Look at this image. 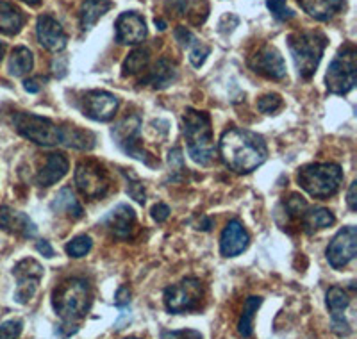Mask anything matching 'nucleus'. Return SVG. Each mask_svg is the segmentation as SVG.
Masks as SVG:
<instances>
[{
	"instance_id": "23",
	"label": "nucleus",
	"mask_w": 357,
	"mask_h": 339,
	"mask_svg": "<svg viewBox=\"0 0 357 339\" xmlns=\"http://www.w3.org/2000/svg\"><path fill=\"white\" fill-rule=\"evenodd\" d=\"M314 20L327 22L345 8V0H296Z\"/></svg>"
},
{
	"instance_id": "44",
	"label": "nucleus",
	"mask_w": 357,
	"mask_h": 339,
	"mask_svg": "<svg viewBox=\"0 0 357 339\" xmlns=\"http://www.w3.org/2000/svg\"><path fill=\"white\" fill-rule=\"evenodd\" d=\"M36 250L40 252L41 255H45L47 259L54 257V250H52V246H50V243L47 241V239H40L36 245Z\"/></svg>"
},
{
	"instance_id": "7",
	"label": "nucleus",
	"mask_w": 357,
	"mask_h": 339,
	"mask_svg": "<svg viewBox=\"0 0 357 339\" xmlns=\"http://www.w3.org/2000/svg\"><path fill=\"white\" fill-rule=\"evenodd\" d=\"M15 129L29 142L41 146H56L61 143V127L49 118L34 113H17L13 116Z\"/></svg>"
},
{
	"instance_id": "46",
	"label": "nucleus",
	"mask_w": 357,
	"mask_h": 339,
	"mask_svg": "<svg viewBox=\"0 0 357 339\" xmlns=\"http://www.w3.org/2000/svg\"><path fill=\"white\" fill-rule=\"evenodd\" d=\"M168 161H170V166L174 168L175 165L178 166L181 170H184V165H183V156H181V150L178 149H174L170 152V158H168Z\"/></svg>"
},
{
	"instance_id": "48",
	"label": "nucleus",
	"mask_w": 357,
	"mask_h": 339,
	"mask_svg": "<svg viewBox=\"0 0 357 339\" xmlns=\"http://www.w3.org/2000/svg\"><path fill=\"white\" fill-rule=\"evenodd\" d=\"M25 4H29V6H38L41 2V0H24Z\"/></svg>"
},
{
	"instance_id": "35",
	"label": "nucleus",
	"mask_w": 357,
	"mask_h": 339,
	"mask_svg": "<svg viewBox=\"0 0 357 339\" xmlns=\"http://www.w3.org/2000/svg\"><path fill=\"white\" fill-rule=\"evenodd\" d=\"M266 8L272 11L273 17L280 22H288L295 18V13L288 8L286 0H266Z\"/></svg>"
},
{
	"instance_id": "8",
	"label": "nucleus",
	"mask_w": 357,
	"mask_h": 339,
	"mask_svg": "<svg viewBox=\"0 0 357 339\" xmlns=\"http://www.w3.org/2000/svg\"><path fill=\"white\" fill-rule=\"evenodd\" d=\"M139 130H142V118L138 114H129L123 120H120L116 126L111 129V136H113L114 143H116L127 156L138 159V161L145 163L146 166L159 165V161H155L151 153L145 152V149L142 146V140H139Z\"/></svg>"
},
{
	"instance_id": "11",
	"label": "nucleus",
	"mask_w": 357,
	"mask_h": 339,
	"mask_svg": "<svg viewBox=\"0 0 357 339\" xmlns=\"http://www.w3.org/2000/svg\"><path fill=\"white\" fill-rule=\"evenodd\" d=\"M43 266L38 263L36 259H24L17 266L13 268V275L17 279V291H15V300L18 303H29L36 295L40 287L41 279H43Z\"/></svg>"
},
{
	"instance_id": "12",
	"label": "nucleus",
	"mask_w": 357,
	"mask_h": 339,
	"mask_svg": "<svg viewBox=\"0 0 357 339\" xmlns=\"http://www.w3.org/2000/svg\"><path fill=\"white\" fill-rule=\"evenodd\" d=\"M327 261L334 270H341L352 263L357 254V229L354 225L343 227L327 246Z\"/></svg>"
},
{
	"instance_id": "34",
	"label": "nucleus",
	"mask_w": 357,
	"mask_h": 339,
	"mask_svg": "<svg viewBox=\"0 0 357 339\" xmlns=\"http://www.w3.org/2000/svg\"><path fill=\"white\" fill-rule=\"evenodd\" d=\"M282 105H284V102L277 93H268L257 100V110L264 114H275L277 111L282 110Z\"/></svg>"
},
{
	"instance_id": "32",
	"label": "nucleus",
	"mask_w": 357,
	"mask_h": 339,
	"mask_svg": "<svg viewBox=\"0 0 357 339\" xmlns=\"http://www.w3.org/2000/svg\"><path fill=\"white\" fill-rule=\"evenodd\" d=\"M282 207H284V213H286V218L288 220H302V216L305 214V211L309 209L307 202L304 200V197L301 195H289L286 198L284 202H282Z\"/></svg>"
},
{
	"instance_id": "21",
	"label": "nucleus",
	"mask_w": 357,
	"mask_h": 339,
	"mask_svg": "<svg viewBox=\"0 0 357 339\" xmlns=\"http://www.w3.org/2000/svg\"><path fill=\"white\" fill-rule=\"evenodd\" d=\"M70 163L66 159L65 153L61 152H54L47 156L45 159V165L41 166L40 174H38L36 181L41 188H49L54 186L56 182L61 181L66 174H68Z\"/></svg>"
},
{
	"instance_id": "19",
	"label": "nucleus",
	"mask_w": 357,
	"mask_h": 339,
	"mask_svg": "<svg viewBox=\"0 0 357 339\" xmlns=\"http://www.w3.org/2000/svg\"><path fill=\"white\" fill-rule=\"evenodd\" d=\"M248 243H250V236H248L243 223L238 222V220H231L225 225L222 238H220V252H222L223 257H236V255L247 250Z\"/></svg>"
},
{
	"instance_id": "31",
	"label": "nucleus",
	"mask_w": 357,
	"mask_h": 339,
	"mask_svg": "<svg viewBox=\"0 0 357 339\" xmlns=\"http://www.w3.org/2000/svg\"><path fill=\"white\" fill-rule=\"evenodd\" d=\"M149 59H151L149 50L145 49L132 50V52L126 57V61H123V65H122L123 77L136 75V73H139L142 70H145L146 65H149Z\"/></svg>"
},
{
	"instance_id": "16",
	"label": "nucleus",
	"mask_w": 357,
	"mask_h": 339,
	"mask_svg": "<svg viewBox=\"0 0 357 339\" xmlns=\"http://www.w3.org/2000/svg\"><path fill=\"white\" fill-rule=\"evenodd\" d=\"M36 36L38 43L50 52H61L66 49L68 36L63 31L61 24L50 15H41L36 22Z\"/></svg>"
},
{
	"instance_id": "1",
	"label": "nucleus",
	"mask_w": 357,
	"mask_h": 339,
	"mask_svg": "<svg viewBox=\"0 0 357 339\" xmlns=\"http://www.w3.org/2000/svg\"><path fill=\"white\" fill-rule=\"evenodd\" d=\"M218 149L222 161L236 174H250L268 159L263 136L240 127L223 130Z\"/></svg>"
},
{
	"instance_id": "20",
	"label": "nucleus",
	"mask_w": 357,
	"mask_h": 339,
	"mask_svg": "<svg viewBox=\"0 0 357 339\" xmlns=\"http://www.w3.org/2000/svg\"><path fill=\"white\" fill-rule=\"evenodd\" d=\"M0 229L9 234L20 236V238H34L38 234V227L25 213L15 211L8 206H0Z\"/></svg>"
},
{
	"instance_id": "9",
	"label": "nucleus",
	"mask_w": 357,
	"mask_h": 339,
	"mask_svg": "<svg viewBox=\"0 0 357 339\" xmlns=\"http://www.w3.org/2000/svg\"><path fill=\"white\" fill-rule=\"evenodd\" d=\"M204 299V286L195 277H186L181 282L165 289V307L172 315L197 311Z\"/></svg>"
},
{
	"instance_id": "10",
	"label": "nucleus",
	"mask_w": 357,
	"mask_h": 339,
	"mask_svg": "<svg viewBox=\"0 0 357 339\" xmlns=\"http://www.w3.org/2000/svg\"><path fill=\"white\" fill-rule=\"evenodd\" d=\"M75 184L79 191L88 198L106 197L111 188L107 170L93 159L81 161L75 168Z\"/></svg>"
},
{
	"instance_id": "29",
	"label": "nucleus",
	"mask_w": 357,
	"mask_h": 339,
	"mask_svg": "<svg viewBox=\"0 0 357 339\" xmlns=\"http://www.w3.org/2000/svg\"><path fill=\"white\" fill-rule=\"evenodd\" d=\"M33 52H31L27 47H17V49L11 52V57H9L8 70L13 77H24L33 70Z\"/></svg>"
},
{
	"instance_id": "45",
	"label": "nucleus",
	"mask_w": 357,
	"mask_h": 339,
	"mask_svg": "<svg viewBox=\"0 0 357 339\" xmlns=\"http://www.w3.org/2000/svg\"><path fill=\"white\" fill-rule=\"evenodd\" d=\"M356 191H357V182L354 181L352 184H350V190H349V195H347V202H349V207L350 211H356L357 209V197H356Z\"/></svg>"
},
{
	"instance_id": "36",
	"label": "nucleus",
	"mask_w": 357,
	"mask_h": 339,
	"mask_svg": "<svg viewBox=\"0 0 357 339\" xmlns=\"http://www.w3.org/2000/svg\"><path fill=\"white\" fill-rule=\"evenodd\" d=\"M123 175H126L127 181H129V184H127V193H129L130 197L136 200V202L142 204L143 206L146 200V195H145V188H143L142 181H138V179H136V175L127 174V172H123Z\"/></svg>"
},
{
	"instance_id": "13",
	"label": "nucleus",
	"mask_w": 357,
	"mask_h": 339,
	"mask_svg": "<svg viewBox=\"0 0 357 339\" xmlns=\"http://www.w3.org/2000/svg\"><path fill=\"white\" fill-rule=\"evenodd\" d=\"M118 98L109 91L93 89L82 98V113L95 121H111L118 111Z\"/></svg>"
},
{
	"instance_id": "43",
	"label": "nucleus",
	"mask_w": 357,
	"mask_h": 339,
	"mask_svg": "<svg viewBox=\"0 0 357 339\" xmlns=\"http://www.w3.org/2000/svg\"><path fill=\"white\" fill-rule=\"evenodd\" d=\"M43 82L45 79H41V77H33V79H27V81L24 82V88L29 93H38V91H41V88H43Z\"/></svg>"
},
{
	"instance_id": "47",
	"label": "nucleus",
	"mask_w": 357,
	"mask_h": 339,
	"mask_svg": "<svg viewBox=\"0 0 357 339\" xmlns=\"http://www.w3.org/2000/svg\"><path fill=\"white\" fill-rule=\"evenodd\" d=\"M155 25H158L159 31H165V29H167V24H165L162 20H158V18H155Z\"/></svg>"
},
{
	"instance_id": "41",
	"label": "nucleus",
	"mask_w": 357,
	"mask_h": 339,
	"mask_svg": "<svg viewBox=\"0 0 357 339\" xmlns=\"http://www.w3.org/2000/svg\"><path fill=\"white\" fill-rule=\"evenodd\" d=\"M129 303H130V289L127 286H122L116 291V295H114V306L120 307V309H126Z\"/></svg>"
},
{
	"instance_id": "28",
	"label": "nucleus",
	"mask_w": 357,
	"mask_h": 339,
	"mask_svg": "<svg viewBox=\"0 0 357 339\" xmlns=\"http://www.w3.org/2000/svg\"><path fill=\"white\" fill-rule=\"evenodd\" d=\"M336 218L329 209H324V207H314V209H307L305 214L302 216V225L307 234H312L317 230L327 229V227L334 225Z\"/></svg>"
},
{
	"instance_id": "38",
	"label": "nucleus",
	"mask_w": 357,
	"mask_h": 339,
	"mask_svg": "<svg viewBox=\"0 0 357 339\" xmlns=\"http://www.w3.org/2000/svg\"><path fill=\"white\" fill-rule=\"evenodd\" d=\"M209 52H211V49H209L207 45H204L202 41L199 40L190 49V63L193 66H195V68H200V66H202L204 63H206V59H207V56H209Z\"/></svg>"
},
{
	"instance_id": "17",
	"label": "nucleus",
	"mask_w": 357,
	"mask_h": 339,
	"mask_svg": "<svg viewBox=\"0 0 357 339\" xmlns=\"http://www.w3.org/2000/svg\"><path fill=\"white\" fill-rule=\"evenodd\" d=\"M100 225L106 227L111 234L118 239H129L136 229V213L132 207L120 204L113 211L100 218Z\"/></svg>"
},
{
	"instance_id": "25",
	"label": "nucleus",
	"mask_w": 357,
	"mask_h": 339,
	"mask_svg": "<svg viewBox=\"0 0 357 339\" xmlns=\"http://www.w3.org/2000/svg\"><path fill=\"white\" fill-rule=\"evenodd\" d=\"M111 8H113L111 0H84L81 6V11H79L82 31H89Z\"/></svg>"
},
{
	"instance_id": "37",
	"label": "nucleus",
	"mask_w": 357,
	"mask_h": 339,
	"mask_svg": "<svg viewBox=\"0 0 357 339\" xmlns=\"http://www.w3.org/2000/svg\"><path fill=\"white\" fill-rule=\"evenodd\" d=\"M22 331H24L22 319H8V322L0 323V339H18Z\"/></svg>"
},
{
	"instance_id": "33",
	"label": "nucleus",
	"mask_w": 357,
	"mask_h": 339,
	"mask_svg": "<svg viewBox=\"0 0 357 339\" xmlns=\"http://www.w3.org/2000/svg\"><path fill=\"white\" fill-rule=\"evenodd\" d=\"M91 246H93L91 238H88V236H77V238H73L72 241L65 246V250L70 257L81 259V257H84L86 254H89Z\"/></svg>"
},
{
	"instance_id": "4",
	"label": "nucleus",
	"mask_w": 357,
	"mask_h": 339,
	"mask_svg": "<svg viewBox=\"0 0 357 339\" xmlns=\"http://www.w3.org/2000/svg\"><path fill=\"white\" fill-rule=\"evenodd\" d=\"M327 43H329L327 36L320 31H298V33L289 34V54H291L296 72L302 79L307 81L317 73Z\"/></svg>"
},
{
	"instance_id": "49",
	"label": "nucleus",
	"mask_w": 357,
	"mask_h": 339,
	"mask_svg": "<svg viewBox=\"0 0 357 339\" xmlns=\"http://www.w3.org/2000/svg\"><path fill=\"white\" fill-rule=\"evenodd\" d=\"M4 52H6V45L0 43V61H2V57H4Z\"/></svg>"
},
{
	"instance_id": "24",
	"label": "nucleus",
	"mask_w": 357,
	"mask_h": 339,
	"mask_svg": "<svg viewBox=\"0 0 357 339\" xmlns=\"http://www.w3.org/2000/svg\"><path fill=\"white\" fill-rule=\"evenodd\" d=\"M25 17L20 8H17L11 2L0 0V34L6 36H15L24 27Z\"/></svg>"
},
{
	"instance_id": "5",
	"label": "nucleus",
	"mask_w": 357,
	"mask_h": 339,
	"mask_svg": "<svg viewBox=\"0 0 357 339\" xmlns=\"http://www.w3.org/2000/svg\"><path fill=\"white\" fill-rule=\"evenodd\" d=\"M302 190L314 198H329L336 195L343 182V170L334 163H314L302 166L296 174Z\"/></svg>"
},
{
	"instance_id": "40",
	"label": "nucleus",
	"mask_w": 357,
	"mask_h": 339,
	"mask_svg": "<svg viewBox=\"0 0 357 339\" xmlns=\"http://www.w3.org/2000/svg\"><path fill=\"white\" fill-rule=\"evenodd\" d=\"M161 339H204L199 331L184 329V331H162Z\"/></svg>"
},
{
	"instance_id": "2",
	"label": "nucleus",
	"mask_w": 357,
	"mask_h": 339,
	"mask_svg": "<svg viewBox=\"0 0 357 339\" xmlns=\"http://www.w3.org/2000/svg\"><path fill=\"white\" fill-rule=\"evenodd\" d=\"M93 303V293L84 279L73 277L65 280L54 289L52 307L56 315L61 318L63 325L57 331H65L63 339L79 331L77 322L84 318Z\"/></svg>"
},
{
	"instance_id": "14",
	"label": "nucleus",
	"mask_w": 357,
	"mask_h": 339,
	"mask_svg": "<svg viewBox=\"0 0 357 339\" xmlns=\"http://www.w3.org/2000/svg\"><path fill=\"white\" fill-rule=\"evenodd\" d=\"M325 302H327V309L331 311V318H333V329L334 334L337 336H349L352 332V325H350L349 318H347V311L350 307V296L343 287L333 286L327 291V296H325Z\"/></svg>"
},
{
	"instance_id": "50",
	"label": "nucleus",
	"mask_w": 357,
	"mask_h": 339,
	"mask_svg": "<svg viewBox=\"0 0 357 339\" xmlns=\"http://www.w3.org/2000/svg\"><path fill=\"white\" fill-rule=\"evenodd\" d=\"M127 339H138V338H127Z\"/></svg>"
},
{
	"instance_id": "15",
	"label": "nucleus",
	"mask_w": 357,
	"mask_h": 339,
	"mask_svg": "<svg viewBox=\"0 0 357 339\" xmlns=\"http://www.w3.org/2000/svg\"><path fill=\"white\" fill-rule=\"evenodd\" d=\"M248 66L259 75L273 81H282L286 77V63L275 47L264 45L248 61Z\"/></svg>"
},
{
	"instance_id": "18",
	"label": "nucleus",
	"mask_w": 357,
	"mask_h": 339,
	"mask_svg": "<svg viewBox=\"0 0 357 339\" xmlns=\"http://www.w3.org/2000/svg\"><path fill=\"white\" fill-rule=\"evenodd\" d=\"M116 41L122 45H138L146 38V24L138 13L126 11L116 18Z\"/></svg>"
},
{
	"instance_id": "39",
	"label": "nucleus",
	"mask_w": 357,
	"mask_h": 339,
	"mask_svg": "<svg viewBox=\"0 0 357 339\" xmlns=\"http://www.w3.org/2000/svg\"><path fill=\"white\" fill-rule=\"evenodd\" d=\"M174 34H175V40L178 41V45H181V47H184V49H188V50H190L191 47H193V45L199 41V38L191 33L188 27H177V29H175Z\"/></svg>"
},
{
	"instance_id": "42",
	"label": "nucleus",
	"mask_w": 357,
	"mask_h": 339,
	"mask_svg": "<svg viewBox=\"0 0 357 339\" xmlns=\"http://www.w3.org/2000/svg\"><path fill=\"white\" fill-rule=\"evenodd\" d=\"M168 216H170V207H168L167 204H155V206L152 207V218L158 223L167 222Z\"/></svg>"
},
{
	"instance_id": "30",
	"label": "nucleus",
	"mask_w": 357,
	"mask_h": 339,
	"mask_svg": "<svg viewBox=\"0 0 357 339\" xmlns=\"http://www.w3.org/2000/svg\"><path fill=\"white\" fill-rule=\"evenodd\" d=\"M263 303L261 296H248L243 303V311H241L240 322H238V332L243 338H250L254 332V316H256L257 309Z\"/></svg>"
},
{
	"instance_id": "3",
	"label": "nucleus",
	"mask_w": 357,
	"mask_h": 339,
	"mask_svg": "<svg viewBox=\"0 0 357 339\" xmlns=\"http://www.w3.org/2000/svg\"><path fill=\"white\" fill-rule=\"evenodd\" d=\"M181 121H183V134L191 159L200 166L211 165L215 158V142H213L209 114L204 111L186 110Z\"/></svg>"
},
{
	"instance_id": "22",
	"label": "nucleus",
	"mask_w": 357,
	"mask_h": 339,
	"mask_svg": "<svg viewBox=\"0 0 357 339\" xmlns=\"http://www.w3.org/2000/svg\"><path fill=\"white\" fill-rule=\"evenodd\" d=\"M177 79V66L170 59H159L154 68L149 70L145 79H142V84H149L154 89H165Z\"/></svg>"
},
{
	"instance_id": "6",
	"label": "nucleus",
	"mask_w": 357,
	"mask_h": 339,
	"mask_svg": "<svg viewBox=\"0 0 357 339\" xmlns=\"http://www.w3.org/2000/svg\"><path fill=\"white\" fill-rule=\"evenodd\" d=\"M357 79V50L352 43H347L337 50L325 75L327 91L333 95H347L356 86Z\"/></svg>"
},
{
	"instance_id": "27",
	"label": "nucleus",
	"mask_w": 357,
	"mask_h": 339,
	"mask_svg": "<svg viewBox=\"0 0 357 339\" xmlns=\"http://www.w3.org/2000/svg\"><path fill=\"white\" fill-rule=\"evenodd\" d=\"M61 143L77 150H91L95 146V136L89 130L79 127H61Z\"/></svg>"
},
{
	"instance_id": "26",
	"label": "nucleus",
	"mask_w": 357,
	"mask_h": 339,
	"mask_svg": "<svg viewBox=\"0 0 357 339\" xmlns=\"http://www.w3.org/2000/svg\"><path fill=\"white\" fill-rule=\"evenodd\" d=\"M50 207H52L54 213H65L68 214L70 218H82V214H84L81 202L75 198V195H73V191L70 188H63L56 195Z\"/></svg>"
}]
</instances>
